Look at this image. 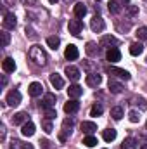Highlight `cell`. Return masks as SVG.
<instances>
[{
  "label": "cell",
  "mask_w": 147,
  "mask_h": 149,
  "mask_svg": "<svg viewBox=\"0 0 147 149\" xmlns=\"http://www.w3.org/2000/svg\"><path fill=\"white\" fill-rule=\"evenodd\" d=\"M30 59L38 64V66H45L47 64V54L42 50V47H38V45H33L31 49H30Z\"/></svg>",
  "instance_id": "6da1fadb"
},
{
  "label": "cell",
  "mask_w": 147,
  "mask_h": 149,
  "mask_svg": "<svg viewBox=\"0 0 147 149\" xmlns=\"http://www.w3.org/2000/svg\"><path fill=\"white\" fill-rule=\"evenodd\" d=\"M90 28H92V31L101 33V31H104L106 23H104V19H102L101 16H94V17H92V21H90Z\"/></svg>",
  "instance_id": "7a4b0ae2"
},
{
  "label": "cell",
  "mask_w": 147,
  "mask_h": 149,
  "mask_svg": "<svg viewBox=\"0 0 147 149\" xmlns=\"http://www.w3.org/2000/svg\"><path fill=\"white\" fill-rule=\"evenodd\" d=\"M5 102L9 104V106H19L21 104V94H19V90H10L9 94H7V99H5Z\"/></svg>",
  "instance_id": "3957f363"
},
{
  "label": "cell",
  "mask_w": 147,
  "mask_h": 149,
  "mask_svg": "<svg viewBox=\"0 0 147 149\" xmlns=\"http://www.w3.org/2000/svg\"><path fill=\"white\" fill-rule=\"evenodd\" d=\"M81 30H83V23H81L80 19H71V21H69V33H71V35L80 37Z\"/></svg>",
  "instance_id": "277c9868"
},
{
  "label": "cell",
  "mask_w": 147,
  "mask_h": 149,
  "mask_svg": "<svg viewBox=\"0 0 147 149\" xmlns=\"http://www.w3.org/2000/svg\"><path fill=\"white\" fill-rule=\"evenodd\" d=\"M78 56H80L78 47L73 45V43H69V45L66 47V50H64V57H66L68 61H74V59H78Z\"/></svg>",
  "instance_id": "5b68a950"
},
{
  "label": "cell",
  "mask_w": 147,
  "mask_h": 149,
  "mask_svg": "<svg viewBox=\"0 0 147 149\" xmlns=\"http://www.w3.org/2000/svg\"><path fill=\"white\" fill-rule=\"evenodd\" d=\"M106 70H107V73L109 74H114V76H118V78H121V80H125V81L130 80V73H128L126 70H119V68H114V66H112V68L107 66Z\"/></svg>",
  "instance_id": "8992f818"
},
{
  "label": "cell",
  "mask_w": 147,
  "mask_h": 149,
  "mask_svg": "<svg viewBox=\"0 0 147 149\" xmlns=\"http://www.w3.org/2000/svg\"><path fill=\"white\" fill-rule=\"evenodd\" d=\"M16 24H17L16 16H14V14H10V12H7V14L3 16V28H5V30H14V28H16Z\"/></svg>",
  "instance_id": "52a82bcc"
},
{
  "label": "cell",
  "mask_w": 147,
  "mask_h": 149,
  "mask_svg": "<svg viewBox=\"0 0 147 149\" xmlns=\"http://www.w3.org/2000/svg\"><path fill=\"white\" fill-rule=\"evenodd\" d=\"M102 83V76L97 73H88L87 74V85L88 87H99Z\"/></svg>",
  "instance_id": "ba28073f"
},
{
  "label": "cell",
  "mask_w": 147,
  "mask_h": 149,
  "mask_svg": "<svg viewBox=\"0 0 147 149\" xmlns=\"http://www.w3.org/2000/svg\"><path fill=\"white\" fill-rule=\"evenodd\" d=\"M106 59L111 61V63H118L121 59V52L116 47H111V49H107V52H106Z\"/></svg>",
  "instance_id": "9c48e42d"
},
{
  "label": "cell",
  "mask_w": 147,
  "mask_h": 149,
  "mask_svg": "<svg viewBox=\"0 0 147 149\" xmlns=\"http://www.w3.org/2000/svg\"><path fill=\"white\" fill-rule=\"evenodd\" d=\"M42 106H43V109H52L55 106V95L54 94H45L43 101H42Z\"/></svg>",
  "instance_id": "30bf717a"
},
{
  "label": "cell",
  "mask_w": 147,
  "mask_h": 149,
  "mask_svg": "<svg viewBox=\"0 0 147 149\" xmlns=\"http://www.w3.org/2000/svg\"><path fill=\"white\" fill-rule=\"evenodd\" d=\"M64 73H66V76H68L69 80H73V81H78V80H80V70H78L76 66H66Z\"/></svg>",
  "instance_id": "8fae6325"
},
{
  "label": "cell",
  "mask_w": 147,
  "mask_h": 149,
  "mask_svg": "<svg viewBox=\"0 0 147 149\" xmlns=\"http://www.w3.org/2000/svg\"><path fill=\"white\" fill-rule=\"evenodd\" d=\"M2 68H3L5 73H14V70H16L14 59H12V57H5V59L2 61Z\"/></svg>",
  "instance_id": "7c38bea8"
},
{
  "label": "cell",
  "mask_w": 147,
  "mask_h": 149,
  "mask_svg": "<svg viewBox=\"0 0 147 149\" xmlns=\"http://www.w3.org/2000/svg\"><path fill=\"white\" fill-rule=\"evenodd\" d=\"M28 121V113L21 111V113H16L14 116H12V123L14 125H24Z\"/></svg>",
  "instance_id": "4fadbf2b"
},
{
  "label": "cell",
  "mask_w": 147,
  "mask_h": 149,
  "mask_svg": "<svg viewBox=\"0 0 147 149\" xmlns=\"http://www.w3.org/2000/svg\"><path fill=\"white\" fill-rule=\"evenodd\" d=\"M81 94H83V88H81L80 85H76V83H74V85H69V88H68V95H69L71 99H78Z\"/></svg>",
  "instance_id": "5bb4252c"
},
{
  "label": "cell",
  "mask_w": 147,
  "mask_h": 149,
  "mask_svg": "<svg viewBox=\"0 0 147 149\" xmlns=\"http://www.w3.org/2000/svg\"><path fill=\"white\" fill-rule=\"evenodd\" d=\"M50 83H52L54 88H62V87H64V80H62V76L57 74V73L50 74Z\"/></svg>",
  "instance_id": "9a60e30c"
},
{
  "label": "cell",
  "mask_w": 147,
  "mask_h": 149,
  "mask_svg": "<svg viewBox=\"0 0 147 149\" xmlns=\"http://www.w3.org/2000/svg\"><path fill=\"white\" fill-rule=\"evenodd\" d=\"M42 83H38V81H33V83H30V87H28V92H30V95L31 97H38L40 94H42Z\"/></svg>",
  "instance_id": "2e32d148"
},
{
  "label": "cell",
  "mask_w": 147,
  "mask_h": 149,
  "mask_svg": "<svg viewBox=\"0 0 147 149\" xmlns=\"http://www.w3.org/2000/svg\"><path fill=\"white\" fill-rule=\"evenodd\" d=\"M78 109H80V102H78L76 99H71V101H68V102L64 104V111L69 113V114H71V113H76Z\"/></svg>",
  "instance_id": "e0dca14e"
},
{
  "label": "cell",
  "mask_w": 147,
  "mask_h": 149,
  "mask_svg": "<svg viewBox=\"0 0 147 149\" xmlns=\"http://www.w3.org/2000/svg\"><path fill=\"white\" fill-rule=\"evenodd\" d=\"M21 134H23L24 137H31V135L35 134V125H33L31 121H26V123L23 125V128H21Z\"/></svg>",
  "instance_id": "ac0fdd59"
},
{
  "label": "cell",
  "mask_w": 147,
  "mask_h": 149,
  "mask_svg": "<svg viewBox=\"0 0 147 149\" xmlns=\"http://www.w3.org/2000/svg\"><path fill=\"white\" fill-rule=\"evenodd\" d=\"M81 130L85 132V134H88V135H92L95 130H97V125L94 123V121H83L81 123Z\"/></svg>",
  "instance_id": "d6986e66"
},
{
  "label": "cell",
  "mask_w": 147,
  "mask_h": 149,
  "mask_svg": "<svg viewBox=\"0 0 147 149\" xmlns=\"http://www.w3.org/2000/svg\"><path fill=\"white\" fill-rule=\"evenodd\" d=\"M107 87H109L111 94H121V92H123V85H121L119 81H116V80H109Z\"/></svg>",
  "instance_id": "ffe728a7"
},
{
  "label": "cell",
  "mask_w": 147,
  "mask_h": 149,
  "mask_svg": "<svg viewBox=\"0 0 147 149\" xmlns=\"http://www.w3.org/2000/svg\"><path fill=\"white\" fill-rule=\"evenodd\" d=\"M144 52V45L140 43V42H133L132 45H130V54L132 56H140Z\"/></svg>",
  "instance_id": "44dd1931"
},
{
  "label": "cell",
  "mask_w": 147,
  "mask_h": 149,
  "mask_svg": "<svg viewBox=\"0 0 147 149\" xmlns=\"http://www.w3.org/2000/svg\"><path fill=\"white\" fill-rule=\"evenodd\" d=\"M119 42L116 40L114 37H111V35H106V37H102V40H101V47H109L111 45H118Z\"/></svg>",
  "instance_id": "7402d4cb"
},
{
  "label": "cell",
  "mask_w": 147,
  "mask_h": 149,
  "mask_svg": "<svg viewBox=\"0 0 147 149\" xmlns=\"http://www.w3.org/2000/svg\"><path fill=\"white\" fill-rule=\"evenodd\" d=\"M87 14V5L83 3V2H78L76 5H74V16L76 17H83Z\"/></svg>",
  "instance_id": "603a6c76"
},
{
  "label": "cell",
  "mask_w": 147,
  "mask_h": 149,
  "mask_svg": "<svg viewBox=\"0 0 147 149\" xmlns=\"http://www.w3.org/2000/svg\"><path fill=\"white\" fill-rule=\"evenodd\" d=\"M102 139H104L106 142H112V141L116 139V130H114V128L104 130V132H102Z\"/></svg>",
  "instance_id": "cb8c5ba5"
},
{
  "label": "cell",
  "mask_w": 147,
  "mask_h": 149,
  "mask_svg": "<svg viewBox=\"0 0 147 149\" xmlns=\"http://www.w3.org/2000/svg\"><path fill=\"white\" fill-rule=\"evenodd\" d=\"M121 149H137V141H135L133 137L125 139L123 144H121Z\"/></svg>",
  "instance_id": "d4e9b609"
},
{
  "label": "cell",
  "mask_w": 147,
  "mask_h": 149,
  "mask_svg": "<svg viewBox=\"0 0 147 149\" xmlns=\"http://www.w3.org/2000/svg\"><path fill=\"white\" fill-rule=\"evenodd\" d=\"M59 43H61L59 37H49L47 38V45H49L52 50H57V49H59Z\"/></svg>",
  "instance_id": "484cf974"
},
{
  "label": "cell",
  "mask_w": 147,
  "mask_h": 149,
  "mask_svg": "<svg viewBox=\"0 0 147 149\" xmlns=\"http://www.w3.org/2000/svg\"><path fill=\"white\" fill-rule=\"evenodd\" d=\"M85 50H87V54H88L90 57L97 56V52H99V49H97V45H95L94 42H88V43H87V49H85Z\"/></svg>",
  "instance_id": "4316f807"
},
{
  "label": "cell",
  "mask_w": 147,
  "mask_h": 149,
  "mask_svg": "<svg viewBox=\"0 0 147 149\" xmlns=\"http://www.w3.org/2000/svg\"><path fill=\"white\" fill-rule=\"evenodd\" d=\"M107 9H109L111 14H119V12H121V5H119L118 2H109V3H107Z\"/></svg>",
  "instance_id": "83f0119b"
},
{
  "label": "cell",
  "mask_w": 147,
  "mask_h": 149,
  "mask_svg": "<svg viewBox=\"0 0 147 149\" xmlns=\"http://www.w3.org/2000/svg\"><path fill=\"white\" fill-rule=\"evenodd\" d=\"M102 111H104L102 104H94V106H92V109H90V116H101Z\"/></svg>",
  "instance_id": "f1b7e54d"
},
{
  "label": "cell",
  "mask_w": 147,
  "mask_h": 149,
  "mask_svg": "<svg viewBox=\"0 0 147 149\" xmlns=\"http://www.w3.org/2000/svg\"><path fill=\"white\" fill-rule=\"evenodd\" d=\"M83 144H85L87 148H94V146L97 144V139H95L94 135H87V137L83 139Z\"/></svg>",
  "instance_id": "f546056e"
},
{
  "label": "cell",
  "mask_w": 147,
  "mask_h": 149,
  "mask_svg": "<svg viewBox=\"0 0 147 149\" xmlns=\"http://www.w3.org/2000/svg\"><path fill=\"white\" fill-rule=\"evenodd\" d=\"M111 116H112L114 120H121V118H123V109H121L119 106L112 108V109H111Z\"/></svg>",
  "instance_id": "4dcf8cb0"
},
{
  "label": "cell",
  "mask_w": 147,
  "mask_h": 149,
  "mask_svg": "<svg viewBox=\"0 0 147 149\" xmlns=\"http://www.w3.org/2000/svg\"><path fill=\"white\" fill-rule=\"evenodd\" d=\"M135 35H137V38H139V40H147V26H142V28H139Z\"/></svg>",
  "instance_id": "1f68e13d"
},
{
  "label": "cell",
  "mask_w": 147,
  "mask_h": 149,
  "mask_svg": "<svg viewBox=\"0 0 147 149\" xmlns=\"http://www.w3.org/2000/svg\"><path fill=\"white\" fill-rule=\"evenodd\" d=\"M128 118H130L132 123H139V121H140V114H139L137 111H133V109L128 113Z\"/></svg>",
  "instance_id": "d6a6232c"
},
{
  "label": "cell",
  "mask_w": 147,
  "mask_h": 149,
  "mask_svg": "<svg viewBox=\"0 0 147 149\" xmlns=\"http://www.w3.org/2000/svg\"><path fill=\"white\" fill-rule=\"evenodd\" d=\"M73 125H74V120H73V118H66V120L62 121V130H68V127L71 128Z\"/></svg>",
  "instance_id": "836d02e7"
},
{
  "label": "cell",
  "mask_w": 147,
  "mask_h": 149,
  "mask_svg": "<svg viewBox=\"0 0 147 149\" xmlns=\"http://www.w3.org/2000/svg\"><path fill=\"white\" fill-rule=\"evenodd\" d=\"M135 104L140 106V109H147V102H146L144 97H137V99H135Z\"/></svg>",
  "instance_id": "e575fe53"
},
{
  "label": "cell",
  "mask_w": 147,
  "mask_h": 149,
  "mask_svg": "<svg viewBox=\"0 0 147 149\" xmlns=\"http://www.w3.org/2000/svg\"><path fill=\"white\" fill-rule=\"evenodd\" d=\"M55 116H57L55 109H45V118H47V120H54Z\"/></svg>",
  "instance_id": "d590c367"
},
{
  "label": "cell",
  "mask_w": 147,
  "mask_h": 149,
  "mask_svg": "<svg viewBox=\"0 0 147 149\" xmlns=\"http://www.w3.org/2000/svg\"><path fill=\"white\" fill-rule=\"evenodd\" d=\"M9 40H10V38H9V33H7V31H2V45H3V47L9 45Z\"/></svg>",
  "instance_id": "8d00e7d4"
},
{
  "label": "cell",
  "mask_w": 147,
  "mask_h": 149,
  "mask_svg": "<svg viewBox=\"0 0 147 149\" xmlns=\"http://www.w3.org/2000/svg\"><path fill=\"white\" fill-rule=\"evenodd\" d=\"M128 14L130 16H137L139 14V7L137 5H128Z\"/></svg>",
  "instance_id": "74e56055"
},
{
  "label": "cell",
  "mask_w": 147,
  "mask_h": 149,
  "mask_svg": "<svg viewBox=\"0 0 147 149\" xmlns=\"http://www.w3.org/2000/svg\"><path fill=\"white\" fill-rule=\"evenodd\" d=\"M43 130H45L47 134H50V132L54 130V128H52V123H50V121H43Z\"/></svg>",
  "instance_id": "f35d334b"
},
{
  "label": "cell",
  "mask_w": 147,
  "mask_h": 149,
  "mask_svg": "<svg viewBox=\"0 0 147 149\" xmlns=\"http://www.w3.org/2000/svg\"><path fill=\"white\" fill-rule=\"evenodd\" d=\"M40 146H42V149H49L50 148V142L47 139H40Z\"/></svg>",
  "instance_id": "ab89813d"
},
{
  "label": "cell",
  "mask_w": 147,
  "mask_h": 149,
  "mask_svg": "<svg viewBox=\"0 0 147 149\" xmlns=\"http://www.w3.org/2000/svg\"><path fill=\"white\" fill-rule=\"evenodd\" d=\"M21 149H35L33 144H26V142H21Z\"/></svg>",
  "instance_id": "60d3db41"
},
{
  "label": "cell",
  "mask_w": 147,
  "mask_h": 149,
  "mask_svg": "<svg viewBox=\"0 0 147 149\" xmlns=\"http://www.w3.org/2000/svg\"><path fill=\"white\" fill-rule=\"evenodd\" d=\"M21 2H23L24 5H35V3H37V0H21Z\"/></svg>",
  "instance_id": "b9f144b4"
},
{
  "label": "cell",
  "mask_w": 147,
  "mask_h": 149,
  "mask_svg": "<svg viewBox=\"0 0 147 149\" xmlns=\"http://www.w3.org/2000/svg\"><path fill=\"white\" fill-rule=\"evenodd\" d=\"M140 149H147V144H142V146H140Z\"/></svg>",
  "instance_id": "7bdbcfd3"
},
{
  "label": "cell",
  "mask_w": 147,
  "mask_h": 149,
  "mask_svg": "<svg viewBox=\"0 0 147 149\" xmlns=\"http://www.w3.org/2000/svg\"><path fill=\"white\" fill-rule=\"evenodd\" d=\"M49 2H50V3H57V0H49Z\"/></svg>",
  "instance_id": "ee69618b"
},
{
  "label": "cell",
  "mask_w": 147,
  "mask_h": 149,
  "mask_svg": "<svg viewBox=\"0 0 147 149\" xmlns=\"http://www.w3.org/2000/svg\"><path fill=\"white\" fill-rule=\"evenodd\" d=\"M64 2H66V3H69V2H73V0H64Z\"/></svg>",
  "instance_id": "f6af8a7d"
},
{
  "label": "cell",
  "mask_w": 147,
  "mask_h": 149,
  "mask_svg": "<svg viewBox=\"0 0 147 149\" xmlns=\"http://www.w3.org/2000/svg\"><path fill=\"white\" fill-rule=\"evenodd\" d=\"M97 2H101V0H97Z\"/></svg>",
  "instance_id": "bcb514c9"
},
{
  "label": "cell",
  "mask_w": 147,
  "mask_h": 149,
  "mask_svg": "<svg viewBox=\"0 0 147 149\" xmlns=\"http://www.w3.org/2000/svg\"><path fill=\"white\" fill-rule=\"evenodd\" d=\"M10 149H14V148H10Z\"/></svg>",
  "instance_id": "7dc6e473"
},
{
  "label": "cell",
  "mask_w": 147,
  "mask_h": 149,
  "mask_svg": "<svg viewBox=\"0 0 147 149\" xmlns=\"http://www.w3.org/2000/svg\"><path fill=\"white\" fill-rule=\"evenodd\" d=\"M146 127H147V123H146Z\"/></svg>",
  "instance_id": "c3c4849f"
}]
</instances>
